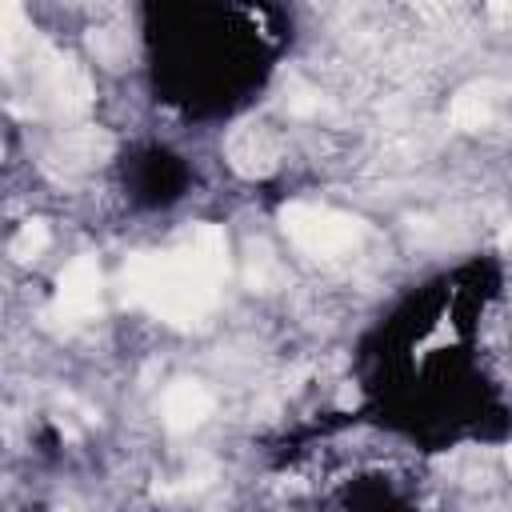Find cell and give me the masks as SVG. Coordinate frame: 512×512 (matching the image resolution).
Instances as JSON below:
<instances>
[{
	"label": "cell",
	"mask_w": 512,
	"mask_h": 512,
	"mask_svg": "<svg viewBox=\"0 0 512 512\" xmlns=\"http://www.w3.org/2000/svg\"><path fill=\"white\" fill-rule=\"evenodd\" d=\"M228 276V236L216 224L188 228L168 252H136L120 268V300L172 328H196Z\"/></svg>",
	"instance_id": "obj_1"
},
{
	"label": "cell",
	"mask_w": 512,
	"mask_h": 512,
	"mask_svg": "<svg viewBox=\"0 0 512 512\" xmlns=\"http://www.w3.org/2000/svg\"><path fill=\"white\" fill-rule=\"evenodd\" d=\"M100 292H104V276L96 256H76L60 280H56V296H52V316L60 324H88L100 312Z\"/></svg>",
	"instance_id": "obj_4"
},
{
	"label": "cell",
	"mask_w": 512,
	"mask_h": 512,
	"mask_svg": "<svg viewBox=\"0 0 512 512\" xmlns=\"http://www.w3.org/2000/svg\"><path fill=\"white\" fill-rule=\"evenodd\" d=\"M484 8H488V16L496 24H508L512 20V0H484Z\"/></svg>",
	"instance_id": "obj_13"
},
{
	"label": "cell",
	"mask_w": 512,
	"mask_h": 512,
	"mask_svg": "<svg viewBox=\"0 0 512 512\" xmlns=\"http://www.w3.org/2000/svg\"><path fill=\"white\" fill-rule=\"evenodd\" d=\"M44 248H48V224H44V220H28V224H20V232H16L12 244H8L12 260H20V264L36 260Z\"/></svg>",
	"instance_id": "obj_9"
},
{
	"label": "cell",
	"mask_w": 512,
	"mask_h": 512,
	"mask_svg": "<svg viewBox=\"0 0 512 512\" xmlns=\"http://www.w3.org/2000/svg\"><path fill=\"white\" fill-rule=\"evenodd\" d=\"M88 48H92L104 64H112V68H120V60H124V44H116L108 28H92V32H88Z\"/></svg>",
	"instance_id": "obj_11"
},
{
	"label": "cell",
	"mask_w": 512,
	"mask_h": 512,
	"mask_svg": "<svg viewBox=\"0 0 512 512\" xmlns=\"http://www.w3.org/2000/svg\"><path fill=\"white\" fill-rule=\"evenodd\" d=\"M280 228L288 232V240L316 256V260H332L352 252L364 240V220L328 204H308V200H292L280 208Z\"/></svg>",
	"instance_id": "obj_2"
},
{
	"label": "cell",
	"mask_w": 512,
	"mask_h": 512,
	"mask_svg": "<svg viewBox=\"0 0 512 512\" xmlns=\"http://www.w3.org/2000/svg\"><path fill=\"white\" fill-rule=\"evenodd\" d=\"M160 416H164V428H168V432L184 436V432L200 428V424L212 416V392H208L200 380H176V384H168V392H164Z\"/></svg>",
	"instance_id": "obj_7"
},
{
	"label": "cell",
	"mask_w": 512,
	"mask_h": 512,
	"mask_svg": "<svg viewBox=\"0 0 512 512\" xmlns=\"http://www.w3.org/2000/svg\"><path fill=\"white\" fill-rule=\"evenodd\" d=\"M224 156L240 176H268L280 164V136L268 124H240L224 140Z\"/></svg>",
	"instance_id": "obj_6"
},
{
	"label": "cell",
	"mask_w": 512,
	"mask_h": 512,
	"mask_svg": "<svg viewBox=\"0 0 512 512\" xmlns=\"http://www.w3.org/2000/svg\"><path fill=\"white\" fill-rule=\"evenodd\" d=\"M452 124L464 128V132H480L492 124L496 116V88L492 84H468L452 96V108H448Z\"/></svg>",
	"instance_id": "obj_8"
},
{
	"label": "cell",
	"mask_w": 512,
	"mask_h": 512,
	"mask_svg": "<svg viewBox=\"0 0 512 512\" xmlns=\"http://www.w3.org/2000/svg\"><path fill=\"white\" fill-rule=\"evenodd\" d=\"M248 284L260 288V292H272L280 284V264L268 252V244H252L248 248Z\"/></svg>",
	"instance_id": "obj_10"
},
{
	"label": "cell",
	"mask_w": 512,
	"mask_h": 512,
	"mask_svg": "<svg viewBox=\"0 0 512 512\" xmlns=\"http://www.w3.org/2000/svg\"><path fill=\"white\" fill-rule=\"evenodd\" d=\"M500 244H504V248H512V220L500 228Z\"/></svg>",
	"instance_id": "obj_14"
},
{
	"label": "cell",
	"mask_w": 512,
	"mask_h": 512,
	"mask_svg": "<svg viewBox=\"0 0 512 512\" xmlns=\"http://www.w3.org/2000/svg\"><path fill=\"white\" fill-rule=\"evenodd\" d=\"M288 108L300 112V116H316V112L324 108V100H320L316 92H308V88H292V92H288Z\"/></svg>",
	"instance_id": "obj_12"
},
{
	"label": "cell",
	"mask_w": 512,
	"mask_h": 512,
	"mask_svg": "<svg viewBox=\"0 0 512 512\" xmlns=\"http://www.w3.org/2000/svg\"><path fill=\"white\" fill-rule=\"evenodd\" d=\"M108 152H112V140L100 128H72L52 140V148L44 152V164L56 176H80V172L100 168Z\"/></svg>",
	"instance_id": "obj_5"
},
{
	"label": "cell",
	"mask_w": 512,
	"mask_h": 512,
	"mask_svg": "<svg viewBox=\"0 0 512 512\" xmlns=\"http://www.w3.org/2000/svg\"><path fill=\"white\" fill-rule=\"evenodd\" d=\"M504 460H508V472H512V448H508V452H504Z\"/></svg>",
	"instance_id": "obj_15"
},
{
	"label": "cell",
	"mask_w": 512,
	"mask_h": 512,
	"mask_svg": "<svg viewBox=\"0 0 512 512\" xmlns=\"http://www.w3.org/2000/svg\"><path fill=\"white\" fill-rule=\"evenodd\" d=\"M32 92L48 112L60 116H80L92 104V84L84 68L48 44L32 48Z\"/></svg>",
	"instance_id": "obj_3"
}]
</instances>
